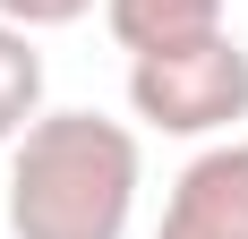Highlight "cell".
Masks as SVG:
<instances>
[{
    "mask_svg": "<svg viewBox=\"0 0 248 239\" xmlns=\"http://www.w3.org/2000/svg\"><path fill=\"white\" fill-rule=\"evenodd\" d=\"M137 128L103 111H43L9 145V239H120L137 214Z\"/></svg>",
    "mask_w": 248,
    "mask_h": 239,
    "instance_id": "obj_1",
    "label": "cell"
},
{
    "mask_svg": "<svg viewBox=\"0 0 248 239\" xmlns=\"http://www.w3.org/2000/svg\"><path fill=\"white\" fill-rule=\"evenodd\" d=\"M103 26H111V43L137 60V51H163V43L223 34V0H103Z\"/></svg>",
    "mask_w": 248,
    "mask_h": 239,
    "instance_id": "obj_4",
    "label": "cell"
},
{
    "mask_svg": "<svg viewBox=\"0 0 248 239\" xmlns=\"http://www.w3.org/2000/svg\"><path fill=\"white\" fill-rule=\"evenodd\" d=\"M0 17L26 26V34H43V26H77V17H94V0H0Z\"/></svg>",
    "mask_w": 248,
    "mask_h": 239,
    "instance_id": "obj_6",
    "label": "cell"
},
{
    "mask_svg": "<svg viewBox=\"0 0 248 239\" xmlns=\"http://www.w3.org/2000/svg\"><path fill=\"white\" fill-rule=\"evenodd\" d=\"M128 111L163 128V137H223L248 120V51L223 34H197V43H163L128 60Z\"/></svg>",
    "mask_w": 248,
    "mask_h": 239,
    "instance_id": "obj_2",
    "label": "cell"
},
{
    "mask_svg": "<svg viewBox=\"0 0 248 239\" xmlns=\"http://www.w3.org/2000/svg\"><path fill=\"white\" fill-rule=\"evenodd\" d=\"M154 239H248V137L205 145L171 179Z\"/></svg>",
    "mask_w": 248,
    "mask_h": 239,
    "instance_id": "obj_3",
    "label": "cell"
},
{
    "mask_svg": "<svg viewBox=\"0 0 248 239\" xmlns=\"http://www.w3.org/2000/svg\"><path fill=\"white\" fill-rule=\"evenodd\" d=\"M34 120H43V51L26 26L0 17V145H17Z\"/></svg>",
    "mask_w": 248,
    "mask_h": 239,
    "instance_id": "obj_5",
    "label": "cell"
}]
</instances>
